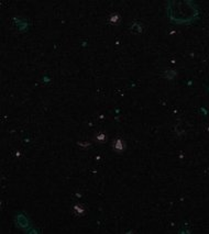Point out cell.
Masks as SVG:
<instances>
[{
    "label": "cell",
    "mask_w": 209,
    "mask_h": 234,
    "mask_svg": "<svg viewBox=\"0 0 209 234\" xmlns=\"http://www.w3.org/2000/svg\"><path fill=\"white\" fill-rule=\"evenodd\" d=\"M126 147H127V144L123 138H118L112 142V149H114V151H116L117 153H122V152H124Z\"/></svg>",
    "instance_id": "obj_1"
},
{
    "label": "cell",
    "mask_w": 209,
    "mask_h": 234,
    "mask_svg": "<svg viewBox=\"0 0 209 234\" xmlns=\"http://www.w3.org/2000/svg\"><path fill=\"white\" fill-rule=\"evenodd\" d=\"M73 213H74V216H77V218L84 216L86 213V207L84 206V204L76 203L75 206L73 207Z\"/></svg>",
    "instance_id": "obj_2"
},
{
    "label": "cell",
    "mask_w": 209,
    "mask_h": 234,
    "mask_svg": "<svg viewBox=\"0 0 209 234\" xmlns=\"http://www.w3.org/2000/svg\"><path fill=\"white\" fill-rule=\"evenodd\" d=\"M120 21H121V17L119 13H112V14H110V17H109V23H110V24L117 25L120 23Z\"/></svg>",
    "instance_id": "obj_3"
},
{
    "label": "cell",
    "mask_w": 209,
    "mask_h": 234,
    "mask_svg": "<svg viewBox=\"0 0 209 234\" xmlns=\"http://www.w3.org/2000/svg\"><path fill=\"white\" fill-rule=\"evenodd\" d=\"M96 141L98 142V143H103V142H106L107 140V135L103 132H98V133L95 134V138H94Z\"/></svg>",
    "instance_id": "obj_4"
},
{
    "label": "cell",
    "mask_w": 209,
    "mask_h": 234,
    "mask_svg": "<svg viewBox=\"0 0 209 234\" xmlns=\"http://www.w3.org/2000/svg\"><path fill=\"white\" fill-rule=\"evenodd\" d=\"M78 145L82 146V147H88V146H90V144L89 143H82V142H78Z\"/></svg>",
    "instance_id": "obj_5"
}]
</instances>
